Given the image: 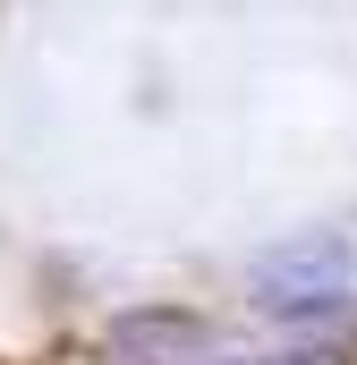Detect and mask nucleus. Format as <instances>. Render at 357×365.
<instances>
[{"mask_svg": "<svg viewBox=\"0 0 357 365\" xmlns=\"http://www.w3.org/2000/svg\"><path fill=\"white\" fill-rule=\"evenodd\" d=\"M247 365H349V357H332V349H289V357H247Z\"/></svg>", "mask_w": 357, "mask_h": 365, "instance_id": "3", "label": "nucleus"}, {"mask_svg": "<svg viewBox=\"0 0 357 365\" xmlns=\"http://www.w3.org/2000/svg\"><path fill=\"white\" fill-rule=\"evenodd\" d=\"M102 349H111V365H196L213 349V331L178 306H154V314H119Z\"/></svg>", "mask_w": 357, "mask_h": 365, "instance_id": "2", "label": "nucleus"}, {"mask_svg": "<svg viewBox=\"0 0 357 365\" xmlns=\"http://www.w3.org/2000/svg\"><path fill=\"white\" fill-rule=\"evenodd\" d=\"M341 289H349V238H332V230H306V238L256 255L264 314H323V306H341Z\"/></svg>", "mask_w": 357, "mask_h": 365, "instance_id": "1", "label": "nucleus"}]
</instances>
